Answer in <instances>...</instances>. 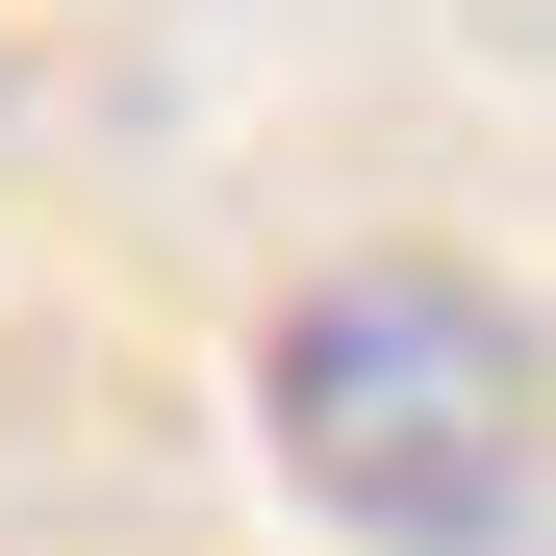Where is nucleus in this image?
Segmentation results:
<instances>
[{
    "mask_svg": "<svg viewBox=\"0 0 556 556\" xmlns=\"http://www.w3.org/2000/svg\"><path fill=\"white\" fill-rule=\"evenodd\" d=\"M253 430H278V481H304L354 556H481L531 506V329L481 304V278H304L253 354Z\"/></svg>",
    "mask_w": 556,
    "mask_h": 556,
    "instance_id": "obj_1",
    "label": "nucleus"
}]
</instances>
